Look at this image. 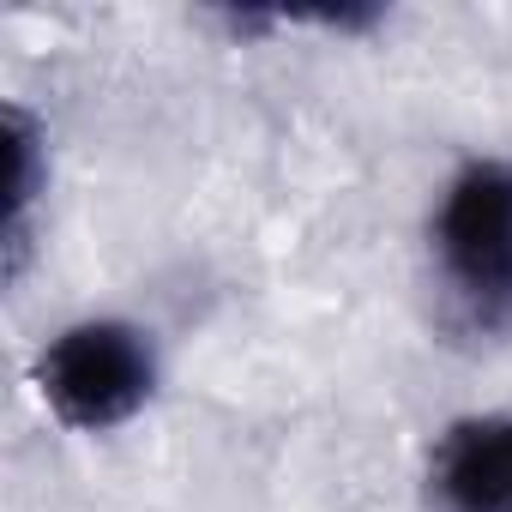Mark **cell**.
<instances>
[{
    "label": "cell",
    "instance_id": "obj_1",
    "mask_svg": "<svg viewBox=\"0 0 512 512\" xmlns=\"http://www.w3.org/2000/svg\"><path fill=\"white\" fill-rule=\"evenodd\" d=\"M434 278L470 338H512V163L470 157L434 205Z\"/></svg>",
    "mask_w": 512,
    "mask_h": 512
},
{
    "label": "cell",
    "instance_id": "obj_2",
    "mask_svg": "<svg viewBox=\"0 0 512 512\" xmlns=\"http://www.w3.org/2000/svg\"><path fill=\"white\" fill-rule=\"evenodd\" d=\"M37 398L43 410L73 428V434H109L121 422H133L163 380L157 344L145 326L115 320V314H91L61 326L43 350H37Z\"/></svg>",
    "mask_w": 512,
    "mask_h": 512
},
{
    "label": "cell",
    "instance_id": "obj_3",
    "mask_svg": "<svg viewBox=\"0 0 512 512\" xmlns=\"http://www.w3.org/2000/svg\"><path fill=\"white\" fill-rule=\"evenodd\" d=\"M440 512H512V410L458 416L428 458Z\"/></svg>",
    "mask_w": 512,
    "mask_h": 512
}]
</instances>
